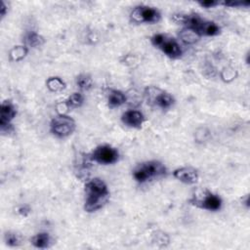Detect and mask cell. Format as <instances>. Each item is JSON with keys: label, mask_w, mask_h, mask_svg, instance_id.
<instances>
[{"label": "cell", "mask_w": 250, "mask_h": 250, "mask_svg": "<svg viewBox=\"0 0 250 250\" xmlns=\"http://www.w3.org/2000/svg\"><path fill=\"white\" fill-rule=\"evenodd\" d=\"M92 159L101 164H111L117 161L118 151L107 145L100 146L93 151Z\"/></svg>", "instance_id": "obj_9"}, {"label": "cell", "mask_w": 250, "mask_h": 250, "mask_svg": "<svg viewBox=\"0 0 250 250\" xmlns=\"http://www.w3.org/2000/svg\"><path fill=\"white\" fill-rule=\"evenodd\" d=\"M197 36H198V35H196L192 30L188 29V28H187L186 30H184V31L182 32V34H181L182 39H183L185 42H187V43H193V42H195Z\"/></svg>", "instance_id": "obj_21"}, {"label": "cell", "mask_w": 250, "mask_h": 250, "mask_svg": "<svg viewBox=\"0 0 250 250\" xmlns=\"http://www.w3.org/2000/svg\"><path fill=\"white\" fill-rule=\"evenodd\" d=\"M174 177L188 185L195 184L198 180L197 171L191 167H182L176 169L174 171Z\"/></svg>", "instance_id": "obj_11"}, {"label": "cell", "mask_w": 250, "mask_h": 250, "mask_svg": "<svg viewBox=\"0 0 250 250\" xmlns=\"http://www.w3.org/2000/svg\"><path fill=\"white\" fill-rule=\"evenodd\" d=\"M174 21L183 23L196 35L214 36L220 33V27L213 21L202 20L198 15H175Z\"/></svg>", "instance_id": "obj_2"}, {"label": "cell", "mask_w": 250, "mask_h": 250, "mask_svg": "<svg viewBox=\"0 0 250 250\" xmlns=\"http://www.w3.org/2000/svg\"><path fill=\"white\" fill-rule=\"evenodd\" d=\"M24 41H25V44L29 47H32V48H35V47H38L40 45L43 44L44 40H43V37L40 36L38 33L36 32H29L25 35V38H24Z\"/></svg>", "instance_id": "obj_15"}, {"label": "cell", "mask_w": 250, "mask_h": 250, "mask_svg": "<svg viewBox=\"0 0 250 250\" xmlns=\"http://www.w3.org/2000/svg\"><path fill=\"white\" fill-rule=\"evenodd\" d=\"M165 173L166 168L161 162L151 160L138 165L133 171V176L137 182L145 183L153 178L161 177Z\"/></svg>", "instance_id": "obj_3"}, {"label": "cell", "mask_w": 250, "mask_h": 250, "mask_svg": "<svg viewBox=\"0 0 250 250\" xmlns=\"http://www.w3.org/2000/svg\"><path fill=\"white\" fill-rule=\"evenodd\" d=\"M151 42L154 46H157L162 52L172 59L179 58L182 55L180 45L171 37L164 34H155L151 38Z\"/></svg>", "instance_id": "obj_4"}, {"label": "cell", "mask_w": 250, "mask_h": 250, "mask_svg": "<svg viewBox=\"0 0 250 250\" xmlns=\"http://www.w3.org/2000/svg\"><path fill=\"white\" fill-rule=\"evenodd\" d=\"M0 13H1V17H4V16H5V13H6V6H5V3H4V2L1 3Z\"/></svg>", "instance_id": "obj_23"}, {"label": "cell", "mask_w": 250, "mask_h": 250, "mask_svg": "<svg viewBox=\"0 0 250 250\" xmlns=\"http://www.w3.org/2000/svg\"><path fill=\"white\" fill-rule=\"evenodd\" d=\"M191 202L192 204L209 211H217L222 205V199L218 195L207 190L194 196L191 199Z\"/></svg>", "instance_id": "obj_7"}, {"label": "cell", "mask_w": 250, "mask_h": 250, "mask_svg": "<svg viewBox=\"0 0 250 250\" xmlns=\"http://www.w3.org/2000/svg\"><path fill=\"white\" fill-rule=\"evenodd\" d=\"M83 103V97L81 94L79 93H73L72 95H70L68 97V99L66 100V104L68 107L74 108V107H78L82 104Z\"/></svg>", "instance_id": "obj_18"}, {"label": "cell", "mask_w": 250, "mask_h": 250, "mask_svg": "<svg viewBox=\"0 0 250 250\" xmlns=\"http://www.w3.org/2000/svg\"><path fill=\"white\" fill-rule=\"evenodd\" d=\"M108 104L110 107H116L123 104L126 101L125 95L118 90H111L108 94Z\"/></svg>", "instance_id": "obj_13"}, {"label": "cell", "mask_w": 250, "mask_h": 250, "mask_svg": "<svg viewBox=\"0 0 250 250\" xmlns=\"http://www.w3.org/2000/svg\"><path fill=\"white\" fill-rule=\"evenodd\" d=\"M122 122L132 128H140L144 122L143 114L138 110H128L122 115Z\"/></svg>", "instance_id": "obj_12"}, {"label": "cell", "mask_w": 250, "mask_h": 250, "mask_svg": "<svg viewBox=\"0 0 250 250\" xmlns=\"http://www.w3.org/2000/svg\"><path fill=\"white\" fill-rule=\"evenodd\" d=\"M131 18L136 22H156L160 19V13L152 7L138 6L132 11Z\"/></svg>", "instance_id": "obj_8"}, {"label": "cell", "mask_w": 250, "mask_h": 250, "mask_svg": "<svg viewBox=\"0 0 250 250\" xmlns=\"http://www.w3.org/2000/svg\"><path fill=\"white\" fill-rule=\"evenodd\" d=\"M16 116V108L13 104L9 101H4L1 104L0 109V126L2 132L5 130L9 131V127L11 126L10 122Z\"/></svg>", "instance_id": "obj_10"}, {"label": "cell", "mask_w": 250, "mask_h": 250, "mask_svg": "<svg viewBox=\"0 0 250 250\" xmlns=\"http://www.w3.org/2000/svg\"><path fill=\"white\" fill-rule=\"evenodd\" d=\"M31 242L37 248H46L50 244V236L46 232H41L33 236Z\"/></svg>", "instance_id": "obj_14"}, {"label": "cell", "mask_w": 250, "mask_h": 250, "mask_svg": "<svg viewBox=\"0 0 250 250\" xmlns=\"http://www.w3.org/2000/svg\"><path fill=\"white\" fill-rule=\"evenodd\" d=\"M77 86L82 90H88L92 86V79L88 74H80L76 79Z\"/></svg>", "instance_id": "obj_17"}, {"label": "cell", "mask_w": 250, "mask_h": 250, "mask_svg": "<svg viewBox=\"0 0 250 250\" xmlns=\"http://www.w3.org/2000/svg\"><path fill=\"white\" fill-rule=\"evenodd\" d=\"M109 191L104 181L93 179L85 185V204L87 212H94L106 203Z\"/></svg>", "instance_id": "obj_1"}, {"label": "cell", "mask_w": 250, "mask_h": 250, "mask_svg": "<svg viewBox=\"0 0 250 250\" xmlns=\"http://www.w3.org/2000/svg\"><path fill=\"white\" fill-rule=\"evenodd\" d=\"M26 53H27V50L25 47L17 46L11 51L10 57L13 61H20L26 55Z\"/></svg>", "instance_id": "obj_19"}, {"label": "cell", "mask_w": 250, "mask_h": 250, "mask_svg": "<svg viewBox=\"0 0 250 250\" xmlns=\"http://www.w3.org/2000/svg\"><path fill=\"white\" fill-rule=\"evenodd\" d=\"M75 129V122L69 116L61 114L51 121V131L58 137H66Z\"/></svg>", "instance_id": "obj_6"}, {"label": "cell", "mask_w": 250, "mask_h": 250, "mask_svg": "<svg viewBox=\"0 0 250 250\" xmlns=\"http://www.w3.org/2000/svg\"><path fill=\"white\" fill-rule=\"evenodd\" d=\"M5 241L9 246H18L21 244V237L15 232H7L5 234Z\"/></svg>", "instance_id": "obj_20"}, {"label": "cell", "mask_w": 250, "mask_h": 250, "mask_svg": "<svg viewBox=\"0 0 250 250\" xmlns=\"http://www.w3.org/2000/svg\"><path fill=\"white\" fill-rule=\"evenodd\" d=\"M146 97L147 103L163 109L169 108L174 104V98L169 93L155 87L147 88L146 92Z\"/></svg>", "instance_id": "obj_5"}, {"label": "cell", "mask_w": 250, "mask_h": 250, "mask_svg": "<svg viewBox=\"0 0 250 250\" xmlns=\"http://www.w3.org/2000/svg\"><path fill=\"white\" fill-rule=\"evenodd\" d=\"M199 4L202 7H205V8H212V7L217 6L219 4V2H217V1H203V2H199Z\"/></svg>", "instance_id": "obj_22"}, {"label": "cell", "mask_w": 250, "mask_h": 250, "mask_svg": "<svg viewBox=\"0 0 250 250\" xmlns=\"http://www.w3.org/2000/svg\"><path fill=\"white\" fill-rule=\"evenodd\" d=\"M47 87L52 92H58V91H62L64 88V83L59 77H51L47 80Z\"/></svg>", "instance_id": "obj_16"}]
</instances>
